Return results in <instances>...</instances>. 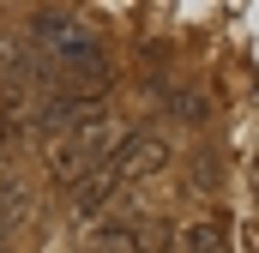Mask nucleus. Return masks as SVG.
Instances as JSON below:
<instances>
[{
    "instance_id": "obj_1",
    "label": "nucleus",
    "mask_w": 259,
    "mask_h": 253,
    "mask_svg": "<svg viewBox=\"0 0 259 253\" xmlns=\"http://www.w3.org/2000/svg\"><path fill=\"white\" fill-rule=\"evenodd\" d=\"M103 157H109L103 121H91L84 133H66V139H49V169H55V181H66V187H78L84 175H97Z\"/></svg>"
},
{
    "instance_id": "obj_5",
    "label": "nucleus",
    "mask_w": 259,
    "mask_h": 253,
    "mask_svg": "<svg viewBox=\"0 0 259 253\" xmlns=\"http://www.w3.org/2000/svg\"><path fill=\"white\" fill-rule=\"evenodd\" d=\"M163 103H169L181 121H205V97H193V91H163Z\"/></svg>"
},
{
    "instance_id": "obj_2",
    "label": "nucleus",
    "mask_w": 259,
    "mask_h": 253,
    "mask_svg": "<svg viewBox=\"0 0 259 253\" xmlns=\"http://www.w3.org/2000/svg\"><path fill=\"white\" fill-rule=\"evenodd\" d=\"M163 157H169V145H163L157 133H127L121 145H109L103 169H109V175H115V187H121V181H145L151 169H163Z\"/></svg>"
},
{
    "instance_id": "obj_6",
    "label": "nucleus",
    "mask_w": 259,
    "mask_h": 253,
    "mask_svg": "<svg viewBox=\"0 0 259 253\" xmlns=\"http://www.w3.org/2000/svg\"><path fill=\"white\" fill-rule=\"evenodd\" d=\"M211 181H217V163H211V157H199V163H193V187H211Z\"/></svg>"
},
{
    "instance_id": "obj_4",
    "label": "nucleus",
    "mask_w": 259,
    "mask_h": 253,
    "mask_svg": "<svg viewBox=\"0 0 259 253\" xmlns=\"http://www.w3.org/2000/svg\"><path fill=\"white\" fill-rule=\"evenodd\" d=\"M115 193H121V187H115V175H109V169H97V175H84V181L72 187V211L91 223V217H97V211H103Z\"/></svg>"
},
{
    "instance_id": "obj_3",
    "label": "nucleus",
    "mask_w": 259,
    "mask_h": 253,
    "mask_svg": "<svg viewBox=\"0 0 259 253\" xmlns=\"http://www.w3.org/2000/svg\"><path fill=\"white\" fill-rule=\"evenodd\" d=\"M181 253H229V223L223 217H193L181 235H175Z\"/></svg>"
}]
</instances>
